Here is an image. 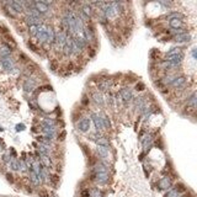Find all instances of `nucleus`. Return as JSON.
Here are the masks:
<instances>
[{"label": "nucleus", "mask_w": 197, "mask_h": 197, "mask_svg": "<svg viewBox=\"0 0 197 197\" xmlns=\"http://www.w3.org/2000/svg\"><path fill=\"white\" fill-rule=\"evenodd\" d=\"M29 180H30V182L32 183L33 186H36V187H38V186H41L42 185V180H41V177L39 176H37L32 170H29Z\"/></svg>", "instance_id": "aec40b11"}, {"label": "nucleus", "mask_w": 197, "mask_h": 197, "mask_svg": "<svg viewBox=\"0 0 197 197\" xmlns=\"http://www.w3.org/2000/svg\"><path fill=\"white\" fill-rule=\"evenodd\" d=\"M118 96H120V99H121V101H122L123 105L131 103V102L133 101V99H134V95H133L132 89L128 88V86L122 88V89L120 90V93H118Z\"/></svg>", "instance_id": "f03ea898"}, {"label": "nucleus", "mask_w": 197, "mask_h": 197, "mask_svg": "<svg viewBox=\"0 0 197 197\" xmlns=\"http://www.w3.org/2000/svg\"><path fill=\"white\" fill-rule=\"evenodd\" d=\"M82 33H83V38L85 39V42L89 45V46H91V45H95L96 43V33H95V27H94V25L91 23V22H89L85 27H84V30L82 31Z\"/></svg>", "instance_id": "f257e3e1"}, {"label": "nucleus", "mask_w": 197, "mask_h": 197, "mask_svg": "<svg viewBox=\"0 0 197 197\" xmlns=\"http://www.w3.org/2000/svg\"><path fill=\"white\" fill-rule=\"evenodd\" d=\"M133 106H134V110H136V112L137 113H140L142 115V112L146 110L149 105L147 103V101H146V99H144L143 96H138V97H134L133 99Z\"/></svg>", "instance_id": "20e7f679"}, {"label": "nucleus", "mask_w": 197, "mask_h": 197, "mask_svg": "<svg viewBox=\"0 0 197 197\" xmlns=\"http://www.w3.org/2000/svg\"><path fill=\"white\" fill-rule=\"evenodd\" d=\"M91 99H93L94 103H96L97 106H100V107L103 106V97H102L101 93H99L97 90H95V91L91 93Z\"/></svg>", "instance_id": "4be33fe9"}, {"label": "nucleus", "mask_w": 197, "mask_h": 197, "mask_svg": "<svg viewBox=\"0 0 197 197\" xmlns=\"http://www.w3.org/2000/svg\"><path fill=\"white\" fill-rule=\"evenodd\" d=\"M158 57H159V52H158V53H156V51H152V52H150V58H152L153 60L158 59Z\"/></svg>", "instance_id": "09e8293b"}, {"label": "nucleus", "mask_w": 197, "mask_h": 197, "mask_svg": "<svg viewBox=\"0 0 197 197\" xmlns=\"http://www.w3.org/2000/svg\"><path fill=\"white\" fill-rule=\"evenodd\" d=\"M181 53H182V48H180V47H173V48L166 53V57L177 56V54H181Z\"/></svg>", "instance_id": "7c9ffc66"}, {"label": "nucleus", "mask_w": 197, "mask_h": 197, "mask_svg": "<svg viewBox=\"0 0 197 197\" xmlns=\"http://www.w3.org/2000/svg\"><path fill=\"white\" fill-rule=\"evenodd\" d=\"M160 19H163L165 21H171V20H175V19L183 21V19H185V15H182L181 12H179V11H171L170 14H166V15L162 16Z\"/></svg>", "instance_id": "f3484780"}, {"label": "nucleus", "mask_w": 197, "mask_h": 197, "mask_svg": "<svg viewBox=\"0 0 197 197\" xmlns=\"http://www.w3.org/2000/svg\"><path fill=\"white\" fill-rule=\"evenodd\" d=\"M36 38H37V41L39 42V45L48 46L47 45V25L42 23L41 26H38V31H37Z\"/></svg>", "instance_id": "7ed1b4c3"}, {"label": "nucleus", "mask_w": 197, "mask_h": 197, "mask_svg": "<svg viewBox=\"0 0 197 197\" xmlns=\"http://www.w3.org/2000/svg\"><path fill=\"white\" fill-rule=\"evenodd\" d=\"M134 88H136V90H137V91H143L144 89H146V85H144L142 82H138V83L136 84V86H134Z\"/></svg>", "instance_id": "79ce46f5"}, {"label": "nucleus", "mask_w": 197, "mask_h": 197, "mask_svg": "<svg viewBox=\"0 0 197 197\" xmlns=\"http://www.w3.org/2000/svg\"><path fill=\"white\" fill-rule=\"evenodd\" d=\"M95 174V173H94ZM110 181V175L109 173H97L95 174V180L94 182L99 183V185H106V183H109Z\"/></svg>", "instance_id": "ddd939ff"}, {"label": "nucleus", "mask_w": 197, "mask_h": 197, "mask_svg": "<svg viewBox=\"0 0 197 197\" xmlns=\"http://www.w3.org/2000/svg\"><path fill=\"white\" fill-rule=\"evenodd\" d=\"M96 154H97V158L100 160H107L109 162V158H110V149H109V147H100V146H97Z\"/></svg>", "instance_id": "9b49d317"}, {"label": "nucleus", "mask_w": 197, "mask_h": 197, "mask_svg": "<svg viewBox=\"0 0 197 197\" xmlns=\"http://www.w3.org/2000/svg\"><path fill=\"white\" fill-rule=\"evenodd\" d=\"M26 45H27V47L33 52V53H36V54H41V48H38L32 41H27L26 42Z\"/></svg>", "instance_id": "2f4dec72"}, {"label": "nucleus", "mask_w": 197, "mask_h": 197, "mask_svg": "<svg viewBox=\"0 0 197 197\" xmlns=\"http://www.w3.org/2000/svg\"><path fill=\"white\" fill-rule=\"evenodd\" d=\"M2 149H3V148H2V146H0V150H2Z\"/></svg>", "instance_id": "5fc2aeb1"}, {"label": "nucleus", "mask_w": 197, "mask_h": 197, "mask_svg": "<svg viewBox=\"0 0 197 197\" xmlns=\"http://www.w3.org/2000/svg\"><path fill=\"white\" fill-rule=\"evenodd\" d=\"M80 197H90V191L89 189H83L80 191Z\"/></svg>", "instance_id": "37998d69"}, {"label": "nucleus", "mask_w": 197, "mask_h": 197, "mask_svg": "<svg viewBox=\"0 0 197 197\" xmlns=\"http://www.w3.org/2000/svg\"><path fill=\"white\" fill-rule=\"evenodd\" d=\"M23 23L30 27V26H39L43 23V19H38V17H33V16H27L25 15L23 17Z\"/></svg>", "instance_id": "9d476101"}, {"label": "nucleus", "mask_w": 197, "mask_h": 197, "mask_svg": "<svg viewBox=\"0 0 197 197\" xmlns=\"http://www.w3.org/2000/svg\"><path fill=\"white\" fill-rule=\"evenodd\" d=\"M73 39H74V42H75V45L78 46V48H79V51L82 52H85V51H88V48H89V45L85 42V39L82 37V36H75V37H73Z\"/></svg>", "instance_id": "dca6fc26"}, {"label": "nucleus", "mask_w": 197, "mask_h": 197, "mask_svg": "<svg viewBox=\"0 0 197 197\" xmlns=\"http://www.w3.org/2000/svg\"><path fill=\"white\" fill-rule=\"evenodd\" d=\"M4 11H5V14L8 15V16H10L11 19H16L17 17V14L16 12L12 10V8L10 6V5H8L6 3H5V8H4Z\"/></svg>", "instance_id": "c85d7f7f"}, {"label": "nucleus", "mask_w": 197, "mask_h": 197, "mask_svg": "<svg viewBox=\"0 0 197 197\" xmlns=\"http://www.w3.org/2000/svg\"><path fill=\"white\" fill-rule=\"evenodd\" d=\"M100 137H102V134H101L100 132H95V133H90V134H89L90 140H93V142H96Z\"/></svg>", "instance_id": "4c0bfd02"}, {"label": "nucleus", "mask_w": 197, "mask_h": 197, "mask_svg": "<svg viewBox=\"0 0 197 197\" xmlns=\"http://www.w3.org/2000/svg\"><path fill=\"white\" fill-rule=\"evenodd\" d=\"M169 25H170V27H171V30H177V29H183V21L181 20H171V21H169Z\"/></svg>", "instance_id": "bb28decb"}, {"label": "nucleus", "mask_w": 197, "mask_h": 197, "mask_svg": "<svg viewBox=\"0 0 197 197\" xmlns=\"http://www.w3.org/2000/svg\"><path fill=\"white\" fill-rule=\"evenodd\" d=\"M192 57H193V59H196V49L195 48L192 49Z\"/></svg>", "instance_id": "864d4df0"}, {"label": "nucleus", "mask_w": 197, "mask_h": 197, "mask_svg": "<svg viewBox=\"0 0 197 197\" xmlns=\"http://www.w3.org/2000/svg\"><path fill=\"white\" fill-rule=\"evenodd\" d=\"M21 59V62H23V63H26V64H27V63H30V60H29V57L27 56H26V54H23V53H20V56H19Z\"/></svg>", "instance_id": "a18cd8bd"}, {"label": "nucleus", "mask_w": 197, "mask_h": 197, "mask_svg": "<svg viewBox=\"0 0 197 197\" xmlns=\"http://www.w3.org/2000/svg\"><path fill=\"white\" fill-rule=\"evenodd\" d=\"M0 65L3 67L4 70L6 72H12L15 69V60L12 57H6V58H0Z\"/></svg>", "instance_id": "6e6552de"}, {"label": "nucleus", "mask_w": 197, "mask_h": 197, "mask_svg": "<svg viewBox=\"0 0 197 197\" xmlns=\"http://www.w3.org/2000/svg\"><path fill=\"white\" fill-rule=\"evenodd\" d=\"M186 106L189 109H192V110H196V93H192V95L187 99V102H186Z\"/></svg>", "instance_id": "cd10ccee"}, {"label": "nucleus", "mask_w": 197, "mask_h": 197, "mask_svg": "<svg viewBox=\"0 0 197 197\" xmlns=\"http://www.w3.org/2000/svg\"><path fill=\"white\" fill-rule=\"evenodd\" d=\"M89 102H90V100L88 99V96H86V95H84V96H83V99H82V103L84 105V106H88Z\"/></svg>", "instance_id": "8fccbe9b"}, {"label": "nucleus", "mask_w": 197, "mask_h": 197, "mask_svg": "<svg viewBox=\"0 0 197 197\" xmlns=\"http://www.w3.org/2000/svg\"><path fill=\"white\" fill-rule=\"evenodd\" d=\"M33 5H35V9L42 15V17L48 16L51 14V8L43 2V0H41V2H33Z\"/></svg>", "instance_id": "0eeeda50"}, {"label": "nucleus", "mask_w": 197, "mask_h": 197, "mask_svg": "<svg viewBox=\"0 0 197 197\" xmlns=\"http://www.w3.org/2000/svg\"><path fill=\"white\" fill-rule=\"evenodd\" d=\"M179 195H181V193H185L186 192V186L183 185L182 182H177L176 185H175V189H174Z\"/></svg>", "instance_id": "72a5a7b5"}, {"label": "nucleus", "mask_w": 197, "mask_h": 197, "mask_svg": "<svg viewBox=\"0 0 197 197\" xmlns=\"http://www.w3.org/2000/svg\"><path fill=\"white\" fill-rule=\"evenodd\" d=\"M12 54V49L10 47H8L6 45H2L0 46V58H6V57H11Z\"/></svg>", "instance_id": "b1692460"}, {"label": "nucleus", "mask_w": 197, "mask_h": 197, "mask_svg": "<svg viewBox=\"0 0 197 197\" xmlns=\"http://www.w3.org/2000/svg\"><path fill=\"white\" fill-rule=\"evenodd\" d=\"M88 54H89L90 58L95 57V54H96V49H95L94 47H90V46H89V48H88Z\"/></svg>", "instance_id": "a19ab883"}, {"label": "nucleus", "mask_w": 197, "mask_h": 197, "mask_svg": "<svg viewBox=\"0 0 197 197\" xmlns=\"http://www.w3.org/2000/svg\"><path fill=\"white\" fill-rule=\"evenodd\" d=\"M37 152L41 154V155H49V156H53V148H51L48 146H43V144L39 143L37 146Z\"/></svg>", "instance_id": "6ab92c4d"}, {"label": "nucleus", "mask_w": 197, "mask_h": 197, "mask_svg": "<svg viewBox=\"0 0 197 197\" xmlns=\"http://www.w3.org/2000/svg\"><path fill=\"white\" fill-rule=\"evenodd\" d=\"M89 191H90V197H102L103 196V192L97 187H94Z\"/></svg>", "instance_id": "473e14b6"}, {"label": "nucleus", "mask_w": 197, "mask_h": 197, "mask_svg": "<svg viewBox=\"0 0 197 197\" xmlns=\"http://www.w3.org/2000/svg\"><path fill=\"white\" fill-rule=\"evenodd\" d=\"M16 131H17V132L25 131V125H17V126H16Z\"/></svg>", "instance_id": "603ef678"}, {"label": "nucleus", "mask_w": 197, "mask_h": 197, "mask_svg": "<svg viewBox=\"0 0 197 197\" xmlns=\"http://www.w3.org/2000/svg\"><path fill=\"white\" fill-rule=\"evenodd\" d=\"M5 176H6L8 181H10V182H14V175H12V174H10V173H6V174H5Z\"/></svg>", "instance_id": "3c124183"}, {"label": "nucleus", "mask_w": 197, "mask_h": 197, "mask_svg": "<svg viewBox=\"0 0 197 197\" xmlns=\"http://www.w3.org/2000/svg\"><path fill=\"white\" fill-rule=\"evenodd\" d=\"M48 67H49V69H51L52 72H54V73H56L57 69H58V62H57V60H51Z\"/></svg>", "instance_id": "e433bc0d"}, {"label": "nucleus", "mask_w": 197, "mask_h": 197, "mask_svg": "<svg viewBox=\"0 0 197 197\" xmlns=\"http://www.w3.org/2000/svg\"><path fill=\"white\" fill-rule=\"evenodd\" d=\"M159 4L160 5H163L165 9H170V8H171V3H170V2H163V0H162V2H159Z\"/></svg>", "instance_id": "de8ad7c7"}, {"label": "nucleus", "mask_w": 197, "mask_h": 197, "mask_svg": "<svg viewBox=\"0 0 197 197\" xmlns=\"http://www.w3.org/2000/svg\"><path fill=\"white\" fill-rule=\"evenodd\" d=\"M97 146H100V147H110V140H109V138H106V137H100L96 142H95Z\"/></svg>", "instance_id": "c756f323"}, {"label": "nucleus", "mask_w": 197, "mask_h": 197, "mask_svg": "<svg viewBox=\"0 0 197 197\" xmlns=\"http://www.w3.org/2000/svg\"><path fill=\"white\" fill-rule=\"evenodd\" d=\"M171 187V179H170L169 176H164L159 180V182H158V189L159 190H168Z\"/></svg>", "instance_id": "a211bd4d"}, {"label": "nucleus", "mask_w": 197, "mask_h": 197, "mask_svg": "<svg viewBox=\"0 0 197 197\" xmlns=\"http://www.w3.org/2000/svg\"><path fill=\"white\" fill-rule=\"evenodd\" d=\"M11 160H12V158H11L10 153H5V154H3V162H4V163L9 164Z\"/></svg>", "instance_id": "ea45409f"}, {"label": "nucleus", "mask_w": 197, "mask_h": 197, "mask_svg": "<svg viewBox=\"0 0 197 197\" xmlns=\"http://www.w3.org/2000/svg\"><path fill=\"white\" fill-rule=\"evenodd\" d=\"M164 197H180V195H179V193L173 189V190H169Z\"/></svg>", "instance_id": "58836bf2"}, {"label": "nucleus", "mask_w": 197, "mask_h": 197, "mask_svg": "<svg viewBox=\"0 0 197 197\" xmlns=\"http://www.w3.org/2000/svg\"><path fill=\"white\" fill-rule=\"evenodd\" d=\"M140 140H142V146L144 148V152H148L152 148V144H153V136L147 134L144 138H140Z\"/></svg>", "instance_id": "412c9836"}, {"label": "nucleus", "mask_w": 197, "mask_h": 197, "mask_svg": "<svg viewBox=\"0 0 197 197\" xmlns=\"http://www.w3.org/2000/svg\"><path fill=\"white\" fill-rule=\"evenodd\" d=\"M100 117H101V121H102V125H103V128L105 129H110L111 128V122H110V118L107 115H105L103 112H99Z\"/></svg>", "instance_id": "a878e982"}, {"label": "nucleus", "mask_w": 197, "mask_h": 197, "mask_svg": "<svg viewBox=\"0 0 197 197\" xmlns=\"http://www.w3.org/2000/svg\"><path fill=\"white\" fill-rule=\"evenodd\" d=\"M174 41L177 42V43H186V42H190L191 39V35L185 32V33H181V35H177V36H174Z\"/></svg>", "instance_id": "5701e85b"}, {"label": "nucleus", "mask_w": 197, "mask_h": 197, "mask_svg": "<svg viewBox=\"0 0 197 197\" xmlns=\"http://www.w3.org/2000/svg\"><path fill=\"white\" fill-rule=\"evenodd\" d=\"M79 11H80L84 16H86L88 19H90V20H91V17H93V16H94V14H95L94 8H91V6L89 5V3L83 4V5H82V8L79 9Z\"/></svg>", "instance_id": "2eb2a0df"}, {"label": "nucleus", "mask_w": 197, "mask_h": 197, "mask_svg": "<svg viewBox=\"0 0 197 197\" xmlns=\"http://www.w3.org/2000/svg\"><path fill=\"white\" fill-rule=\"evenodd\" d=\"M36 85H37V82H36L35 76L32 75L30 78H26L25 79V82L22 84V89H23L25 93H30L31 94V93H33V91H35Z\"/></svg>", "instance_id": "423d86ee"}, {"label": "nucleus", "mask_w": 197, "mask_h": 197, "mask_svg": "<svg viewBox=\"0 0 197 197\" xmlns=\"http://www.w3.org/2000/svg\"><path fill=\"white\" fill-rule=\"evenodd\" d=\"M91 116V121L94 122V126L96 128V132H101V131H103V125H102V121H101V117L99 113H95V112H91L90 113Z\"/></svg>", "instance_id": "f8f14e48"}, {"label": "nucleus", "mask_w": 197, "mask_h": 197, "mask_svg": "<svg viewBox=\"0 0 197 197\" xmlns=\"http://www.w3.org/2000/svg\"><path fill=\"white\" fill-rule=\"evenodd\" d=\"M6 4L10 5L12 8V10H14L17 15L19 14H22V12H23V8H22V5H21L20 2H16V0H15V2H8Z\"/></svg>", "instance_id": "393cba45"}, {"label": "nucleus", "mask_w": 197, "mask_h": 197, "mask_svg": "<svg viewBox=\"0 0 197 197\" xmlns=\"http://www.w3.org/2000/svg\"><path fill=\"white\" fill-rule=\"evenodd\" d=\"M65 136H67V133H65V131H62L60 133H58V137H57V139H58L59 142H63V140L65 139Z\"/></svg>", "instance_id": "c03bdc74"}, {"label": "nucleus", "mask_w": 197, "mask_h": 197, "mask_svg": "<svg viewBox=\"0 0 197 197\" xmlns=\"http://www.w3.org/2000/svg\"><path fill=\"white\" fill-rule=\"evenodd\" d=\"M39 26H41V25H39ZM37 31H38V26H30V27H27V32L32 37H36Z\"/></svg>", "instance_id": "c9c22d12"}, {"label": "nucleus", "mask_w": 197, "mask_h": 197, "mask_svg": "<svg viewBox=\"0 0 197 197\" xmlns=\"http://www.w3.org/2000/svg\"><path fill=\"white\" fill-rule=\"evenodd\" d=\"M186 76H183V75H176L175 78H174V80L171 82V84H170L169 86L170 88H174V89H179V88H181V86H183L186 84Z\"/></svg>", "instance_id": "4468645a"}, {"label": "nucleus", "mask_w": 197, "mask_h": 197, "mask_svg": "<svg viewBox=\"0 0 197 197\" xmlns=\"http://www.w3.org/2000/svg\"><path fill=\"white\" fill-rule=\"evenodd\" d=\"M113 85V80L110 78H106V79H100V80L97 82V91L99 93H101V91H103V93H109V91L111 90Z\"/></svg>", "instance_id": "39448f33"}, {"label": "nucleus", "mask_w": 197, "mask_h": 197, "mask_svg": "<svg viewBox=\"0 0 197 197\" xmlns=\"http://www.w3.org/2000/svg\"><path fill=\"white\" fill-rule=\"evenodd\" d=\"M76 128L80 131V132H83V133L89 132V129H90V120H89V118H86V117H82L80 120L78 121V123H76Z\"/></svg>", "instance_id": "1a4fd4ad"}, {"label": "nucleus", "mask_w": 197, "mask_h": 197, "mask_svg": "<svg viewBox=\"0 0 197 197\" xmlns=\"http://www.w3.org/2000/svg\"><path fill=\"white\" fill-rule=\"evenodd\" d=\"M11 170H14V171H17V170H20V162L16 160V159H12L10 163H9Z\"/></svg>", "instance_id": "f704fd0d"}, {"label": "nucleus", "mask_w": 197, "mask_h": 197, "mask_svg": "<svg viewBox=\"0 0 197 197\" xmlns=\"http://www.w3.org/2000/svg\"><path fill=\"white\" fill-rule=\"evenodd\" d=\"M38 196H39V197H49V193H48V191H46V190H39V191H38Z\"/></svg>", "instance_id": "49530a36"}]
</instances>
